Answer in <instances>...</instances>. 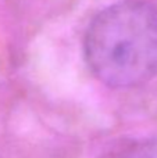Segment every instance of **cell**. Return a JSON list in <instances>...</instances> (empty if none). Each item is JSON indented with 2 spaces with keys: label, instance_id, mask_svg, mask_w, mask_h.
<instances>
[{
  "label": "cell",
  "instance_id": "6da1fadb",
  "mask_svg": "<svg viewBox=\"0 0 157 158\" xmlns=\"http://www.w3.org/2000/svg\"><path fill=\"white\" fill-rule=\"evenodd\" d=\"M85 60L102 83L139 86L157 74V7L124 0L100 11L83 39Z\"/></svg>",
  "mask_w": 157,
  "mask_h": 158
},
{
  "label": "cell",
  "instance_id": "7a4b0ae2",
  "mask_svg": "<svg viewBox=\"0 0 157 158\" xmlns=\"http://www.w3.org/2000/svg\"><path fill=\"white\" fill-rule=\"evenodd\" d=\"M114 158H157V139L132 143L120 151Z\"/></svg>",
  "mask_w": 157,
  "mask_h": 158
}]
</instances>
